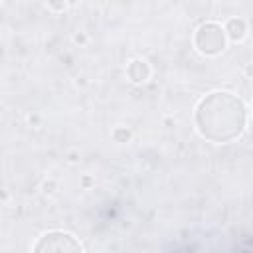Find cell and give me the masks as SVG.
Listing matches in <instances>:
<instances>
[{"label":"cell","instance_id":"7a4b0ae2","mask_svg":"<svg viewBox=\"0 0 253 253\" xmlns=\"http://www.w3.org/2000/svg\"><path fill=\"white\" fill-rule=\"evenodd\" d=\"M32 253H83V245L75 235L55 229L43 233L36 241Z\"/></svg>","mask_w":253,"mask_h":253},{"label":"cell","instance_id":"277c9868","mask_svg":"<svg viewBox=\"0 0 253 253\" xmlns=\"http://www.w3.org/2000/svg\"><path fill=\"white\" fill-rule=\"evenodd\" d=\"M126 73H128V77H130L134 83H142V81L148 79L150 69H148V63H146V61H142V59H134V61H130Z\"/></svg>","mask_w":253,"mask_h":253},{"label":"cell","instance_id":"3957f363","mask_svg":"<svg viewBox=\"0 0 253 253\" xmlns=\"http://www.w3.org/2000/svg\"><path fill=\"white\" fill-rule=\"evenodd\" d=\"M194 45L204 55H217L225 49V32L215 22L202 24L194 34Z\"/></svg>","mask_w":253,"mask_h":253},{"label":"cell","instance_id":"5b68a950","mask_svg":"<svg viewBox=\"0 0 253 253\" xmlns=\"http://www.w3.org/2000/svg\"><path fill=\"white\" fill-rule=\"evenodd\" d=\"M223 32H225V36H229L233 42H237V40H243V36H245V32H247V26H245V22H243L241 18H231V20L227 22V26L223 28Z\"/></svg>","mask_w":253,"mask_h":253},{"label":"cell","instance_id":"6da1fadb","mask_svg":"<svg viewBox=\"0 0 253 253\" xmlns=\"http://www.w3.org/2000/svg\"><path fill=\"white\" fill-rule=\"evenodd\" d=\"M198 132L215 144H227L241 136L247 126V107L239 97L227 91L206 95L194 113Z\"/></svg>","mask_w":253,"mask_h":253}]
</instances>
